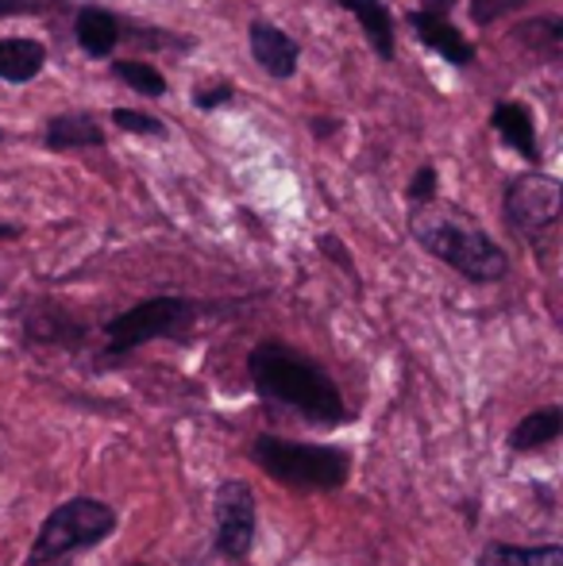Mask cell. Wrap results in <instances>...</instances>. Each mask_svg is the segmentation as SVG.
Returning a JSON list of instances; mask_svg holds the SVG:
<instances>
[{
    "label": "cell",
    "instance_id": "7a4b0ae2",
    "mask_svg": "<svg viewBox=\"0 0 563 566\" xmlns=\"http://www.w3.org/2000/svg\"><path fill=\"white\" fill-rule=\"evenodd\" d=\"M409 231L432 259L463 274L467 282H502L510 259L505 251L475 224L456 205H428V209H409Z\"/></svg>",
    "mask_w": 563,
    "mask_h": 566
},
{
    "label": "cell",
    "instance_id": "7402d4cb",
    "mask_svg": "<svg viewBox=\"0 0 563 566\" xmlns=\"http://www.w3.org/2000/svg\"><path fill=\"white\" fill-rule=\"evenodd\" d=\"M525 4H533V0H471V20L479 28H487V23H498L502 15L521 12Z\"/></svg>",
    "mask_w": 563,
    "mask_h": 566
},
{
    "label": "cell",
    "instance_id": "7c38bea8",
    "mask_svg": "<svg viewBox=\"0 0 563 566\" xmlns=\"http://www.w3.org/2000/svg\"><path fill=\"white\" fill-rule=\"evenodd\" d=\"M332 4H340L344 12H352L359 20L363 35L375 46L378 59L394 62V54H398V31H394V15L383 0H332Z\"/></svg>",
    "mask_w": 563,
    "mask_h": 566
},
{
    "label": "cell",
    "instance_id": "5b68a950",
    "mask_svg": "<svg viewBox=\"0 0 563 566\" xmlns=\"http://www.w3.org/2000/svg\"><path fill=\"white\" fill-rule=\"evenodd\" d=\"M197 305L189 297H150L139 305L124 308L121 316L105 324L108 355H128V350L143 347L150 339L178 336L186 324H194Z\"/></svg>",
    "mask_w": 563,
    "mask_h": 566
},
{
    "label": "cell",
    "instance_id": "8992f818",
    "mask_svg": "<svg viewBox=\"0 0 563 566\" xmlns=\"http://www.w3.org/2000/svg\"><path fill=\"white\" fill-rule=\"evenodd\" d=\"M563 217V181L544 170L521 174L502 193V220L518 235L533 239Z\"/></svg>",
    "mask_w": 563,
    "mask_h": 566
},
{
    "label": "cell",
    "instance_id": "ac0fdd59",
    "mask_svg": "<svg viewBox=\"0 0 563 566\" xmlns=\"http://www.w3.org/2000/svg\"><path fill=\"white\" fill-rule=\"evenodd\" d=\"M479 566H563V547H505L490 544Z\"/></svg>",
    "mask_w": 563,
    "mask_h": 566
},
{
    "label": "cell",
    "instance_id": "484cf974",
    "mask_svg": "<svg viewBox=\"0 0 563 566\" xmlns=\"http://www.w3.org/2000/svg\"><path fill=\"white\" fill-rule=\"evenodd\" d=\"M309 132L316 135V139H329L332 132H336V119H324V116H313L309 119Z\"/></svg>",
    "mask_w": 563,
    "mask_h": 566
},
{
    "label": "cell",
    "instance_id": "603a6c76",
    "mask_svg": "<svg viewBox=\"0 0 563 566\" xmlns=\"http://www.w3.org/2000/svg\"><path fill=\"white\" fill-rule=\"evenodd\" d=\"M232 101H236L232 82H212V85H205V90L194 93V105L201 108V113H217V108L232 105Z\"/></svg>",
    "mask_w": 563,
    "mask_h": 566
},
{
    "label": "cell",
    "instance_id": "cb8c5ba5",
    "mask_svg": "<svg viewBox=\"0 0 563 566\" xmlns=\"http://www.w3.org/2000/svg\"><path fill=\"white\" fill-rule=\"evenodd\" d=\"M54 8V0H0V15H39Z\"/></svg>",
    "mask_w": 563,
    "mask_h": 566
},
{
    "label": "cell",
    "instance_id": "d4e9b609",
    "mask_svg": "<svg viewBox=\"0 0 563 566\" xmlns=\"http://www.w3.org/2000/svg\"><path fill=\"white\" fill-rule=\"evenodd\" d=\"M316 247H321V251H324V254H329V259H332V262H336V266H340V270H344V274H352V277H355V262H352V259H347L344 243H340V239H336V235H321V243H316Z\"/></svg>",
    "mask_w": 563,
    "mask_h": 566
},
{
    "label": "cell",
    "instance_id": "52a82bcc",
    "mask_svg": "<svg viewBox=\"0 0 563 566\" xmlns=\"http://www.w3.org/2000/svg\"><path fill=\"white\" fill-rule=\"evenodd\" d=\"M451 4L456 0H425L421 8H409L406 23L414 28V35L421 39L436 59H444L448 66L467 70L475 62V46L463 39V31L451 23Z\"/></svg>",
    "mask_w": 563,
    "mask_h": 566
},
{
    "label": "cell",
    "instance_id": "e0dca14e",
    "mask_svg": "<svg viewBox=\"0 0 563 566\" xmlns=\"http://www.w3.org/2000/svg\"><path fill=\"white\" fill-rule=\"evenodd\" d=\"M513 39H518L529 54H556L563 46V15H536V20L518 23Z\"/></svg>",
    "mask_w": 563,
    "mask_h": 566
},
{
    "label": "cell",
    "instance_id": "44dd1931",
    "mask_svg": "<svg viewBox=\"0 0 563 566\" xmlns=\"http://www.w3.org/2000/svg\"><path fill=\"white\" fill-rule=\"evenodd\" d=\"M436 186H440V178H436V166H421V170L409 178L406 186V201L409 209H428V205H436Z\"/></svg>",
    "mask_w": 563,
    "mask_h": 566
},
{
    "label": "cell",
    "instance_id": "277c9868",
    "mask_svg": "<svg viewBox=\"0 0 563 566\" xmlns=\"http://www.w3.org/2000/svg\"><path fill=\"white\" fill-rule=\"evenodd\" d=\"M113 532H116L113 505H105L97 497H74L43 521V528H39L35 544L28 552V566H54L66 559V555L105 544Z\"/></svg>",
    "mask_w": 563,
    "mask_h": 566
},
{
    "label": "cell",
    "instance_id": "3957f363",
    "mask_svg": "<svg viewBox=\"0 0 563 566\" xmlns=\"http://www.w3.org/2000/svg\"><path fill=\"white\" fill-rule=\"evenodd\" d=\"M251 459L267 478L298 490H340L352 474V454L329 443H290L279 436H259L251 443Z\"/></svg>",
    "mask_w": 563,
    "mask_h": 566
},
{
    "label": "cell",
    "instance_id": "5bb4252c",
    "mask_svg": "<svg viewBox=\"0 0 563 566\" xmlns=\"http://www.w3.org/2000/svg\"><path fill=\"white\" fill-rule=\"evenodd\" d=\"M46 66V46L39 39H0V82L28 85L43 74Z\"/></svg>",
    "mask_w": 563,
    "mask_h": 566
},
{
    "label": "cell",
    "instance_id": "8fae6325",
    "mask_svg": "<svg viewBox=\"0 0 563 566\" xmlns=\"http://www.w3.org/2000/svg\"><path fill=\"white\" fill-rule=\"evenodd\" d=\"M490 127L505 139V147L518 150L525 163H541V143H536V124L521 101H498L490 113Z\"/></svg>",
    "mask_w": 563,
    "mask_h": 566
},
{
    "label": "cell",
    "instance_id": "ba28073f",
    "mask_svg": "<svg viewBox=\"0 0 563 566\" xmlns=\"http://www.w3.org/2000/svg\"><path fill=\"white\" fill-rule=\"evenodd\" d=\"M256 544V493L248 482H225L217 490V552L243 559Z\"/></svg>",
    "mask_w": 563,
    "mask_h": 566
},
{
    "label": "cell",
    "instance_id": "6da1fadb",
    "mask_svg": "<svg viewBox=\"0 0 563 566\" xmlns=\"http://www.w3.org/2000/svg\"><path fill=\"white\" fill-rule=\"evenodd\" d=\"M248 374L259 394L285 405V409H293L298 417L313 420V424L336 428L352 417L344 397H340L336 381H332L313 358L293 350L290 343H279V339L259 343L248 355Z\"/></svg>",
    "mask_w": 563,
    "mask_h": 566
},
{
    "label": "cell",
    "instance_id": "2e32d148",
    "mask_svg": "<svg viewBox=\"0 0 563 566\" xmlns=\"http://www.w3.org/2000/svg\"><path fill=\"white\" fill-rule=\"evenodd\" d=\"M28 336L39 339V343H59V347H77L85 339V328L66 316L62 308L54 305H39L35 313L28 316Z\"/></svg>",
    "mask_w": 563,
    "mask_h": 566
},
{
    "label": "cell",
    "instance_id": "4fadbf2b",
    "mask_svg": "<svg viewBox=\"0 0 563 566\" xmlns=\"http://www.w3.org/2000/svg\"><path fill=\"white\" fill-rule=\"evenodd\" d=\"M46 150H85V147H105V127L90 113H62L46 119L43 132Z\"/></svg>",
    "mask_w": 563,
    "mask_h": 566
},
{
    "label": "cell",
    "instance_id": "d6986e66",
    "mask_svg": "<svg viewBox=\"0 0 563 566\" xmlns=\"http://www.w3.org/2000/svg\"><path fill=\"white\" fill-rule=\"evenodd\" d=\"M113 77L116 82H124L128 90H136L139 97L147 101H158L166 97V77L158 74L150 62H139V59H116L113 62Z\"/></svg>",
    "mask_w": 563,
    "mask_h": 566
},
{
    "label": "cell",
    "instance_id": "9a60e30c",
    "mask_svg": "<svg viewBox=\"0 0 563 566\" xmlns=\"http://www.w3.org/2000/svg\"><path fill=\"white\" fill-rule=\"evenodd\" d=\"M560 436H563V409L560 405H544V409H533L529 417L518 420V428L510 432V448L525 454L536 448H549Z\"/></svg>",
    "mask_w": 563,
    "mask_h": 566
},
{
    "label": "cell",
    "instance_id": "4316f807",
    "mask_svg": "<svg viewBox=\"0 0 563 566\" xmlns=\"http://www.w3.org/2000/svg\"><path fill=\"white\" fill-rule=\"evenodd\" d=\"M20 235V224H4V220H0V239H15Z\"/></svg>",
    "mask_w": 563,
    "mask_h": 566
},
{
    "label": "cell",
    "instance_id": "9c48e42d",
    "mask_svg": "<svg viewBox=\"0 0 563 566\" xmlns=\"http://www.w3.org/2000/svg\"><path fill=\"white\" fill-rule=\"evenodd\" d=\"M248 43H251L256 66L263 70V74H271L274 82H290V77L298 74V62H301L298 39H290L282 28H274L271 20H251Z\"/></svg>",
    "mask_w": 563,
    "mask_h": 566
},
{
    "label": "cell",
    "instance_id": "ffe728a7",
    "mask_svg": "<svg viewBox=\"0 0 563 566\" xmlns=\"http://www.w3.org/2000/svg\"><path fill=\"white\" fill-rule=\"evenodd\" d=\"M113 124L128 135H143V139H163L166 124L150 113H139V108H113Z\"/></svg>",
    "mask_w": 563,
    "mask_h": 566
},
{
    "label": "cell",
    "instance_id": "30bf717a",
    "mask_svg": "<svg viewBox=\"0 0 563 566\" xmlns=\"http://www.w3.org/2000/svg\"><path fill=\"white\" fill-rule=\"evenodd\" d=\"M74 39L90 59H108V54L121 46L124 23H121V15H113L108 8L85 4V8H77V15H74Z\"/></svg>",
    "mask_w": 563,
    "mask_h": 566
},
{
    "label": "cell",
    "instance_id": "83f0119b",
    "mask_svg": "<svg viewBox=\"0 0 563 566\" xmlns=\"http://www.w3.org/2000/svg\"><path fill=\"white\" fill-rule=\"evenodd\" d=\"M0 143H4V132H0Z\"/></svg>",
    "mask_w": 563,
    "mask_h": 566
}]
</instances>
